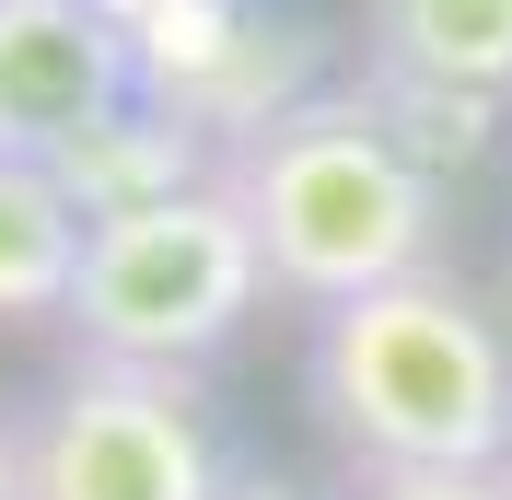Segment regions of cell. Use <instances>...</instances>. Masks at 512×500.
Here are the masks:
<instances>
[{"mask_svg":"<svg viewBox=\"0 0 512 500\" xmlns=\"http://www.w3.org/2000/svg\"><path fill=\"white\" fill-rule=\"evenodd\" d=\"M303 407L350 477L384 466H501L512 454V326L466 268H419L303 326Z\"/></svg>","mask_w":512,"mask_h":500,"instance_id":"7a4b0ae2","label":"cell"},{"mask_svg":"<svg viewBox=\"0 0 512 500\" xmlns=\"http://www.w3.org/2000/svg\"><path fill=\"white\" fill-rule=\"evenodd\" d=\"M222 500H315V489H291V477H233Z\"/></svg>","mask_w":512,"mask_h":500,"instance_id":"9c48e42d","label":"cell"},{"mask_svg":"<svg viewBox=\"0 0 512 500\" xmlns=\"http://www.w3.org/2000/svg\"><path fill=\"white\" fill-rule=\"evenodd\" d=\"M361 94L419 152H478L512 117V0H361Z\"/></svg>","mask_w":512,"mask_h":500,"instance_id":"5b68a950","label":"cell"},{"mask_svg":"<svg viewBox=\"0 0 512 500\" xmlns=\"http://www.w3.org/2000/svg\"><path fill=\"white\" fill-rule=\"evenodd\" d=\"M12 454H24V419L0 407V500H12Z\"/></svg>","mask_w":512,"mask_h":500,"instance_id":"30bf717a","label":"cell"},{"mask_svg":"<svg viewBox=\"0 0 512 500\" xmlns=\"http://www.w3.org/2000/svg\"><path fill=\"white\" fill-rule=\"evenodd\" d=\"M82 198L47 175V163L0 152V326H59L70 280H82Z\"/></svg>","mask_w":512,"mask_h":500,"instance_id":"52a82bcc","label":"cell"},{"mask_svg":"<svg viewBox=\"0 0 512 500\" xmlns=\"http://www.w3.org/2000/svg\"><path fill=\"white\" fill-rule=\"evenodd\" d=\"M350 500H512V454L501 466H384L350 477Z\"/></svg>","mask_w":512,"mask_h":500,"instance_id":"ba28073f","label":"cell"},{"mask_svg":"<svg viewBox=\"0 0 512 500\" xmlns=\"http://www.w3.org/2000/svg\"><path fill=\"white\" fill-rule=\"evenodd\" d=\"M222 187L268 256V291L303 314L443 268V163L361 82H315L245 140H222Z\"/></svg>","mask_w":512,"mask_h":500,"instance_id":"6da1fadb","label":"cell"},{"mask_svg":"<svg viewBox=\"0 0 512 500\" xmlns=\"http://www.w3.org/2000/svg\"><path fill=\"white\" fill-rule=\"evenodd\" d=\"M140 94H152V59L105 0H0V152L70 163Z\"/></svg>","mask_w":512,"mask_h":500,"instance_id":"8992f818","label":"cell"},{"mask_svg":"<svg viewBox=\"0 0 512 500\" xmlns=\"http://www.w3.org/2000/svg\"><path fill=\"white\" fill-rule=\"evenodd\" d=\"M268 303V256H256L245 210L222 175L163 198H128L82 233V280H70V338L82 361H140V373H198L210 349L245 338V314Z\"/></svg>","mask_w":512,"mask_h":500,"instance_id":"3957f363","label":"cell"},{"mask_svg":"<svg viewBox=\"0 0 512 500\" xmlns=\"http://www.w3.org/2000/svg\"><path fill=\"white\" fill-rule=\"evenodd\" d=\"M222 489H233V466L187 373L70 361L24 407L12 500H222Z\"/></svg>","mask_w":512,"mask_h":500,"instance_id":"277c9868","label":"cell"}]
</instances>
